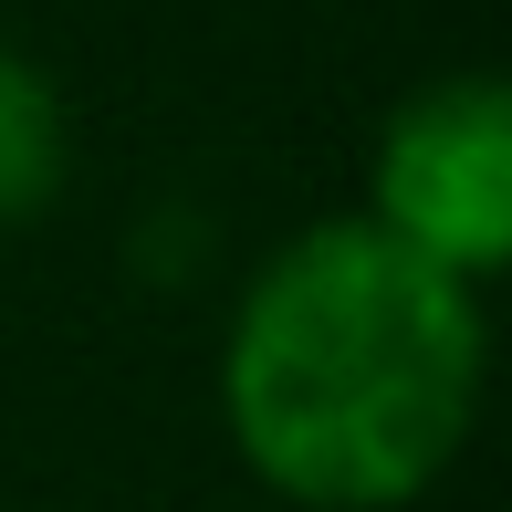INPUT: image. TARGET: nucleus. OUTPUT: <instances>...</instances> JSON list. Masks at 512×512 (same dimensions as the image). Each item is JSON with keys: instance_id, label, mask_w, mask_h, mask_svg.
Returning <instances> with one entry per match:
<instances>
[{"instance_id": "nucleus-1", "label": "nucleus", "mask_w": 512, "mask_h": 512, "mask_svg": "<svg viewBox=\"0 0 512 512\" xmlns=\"http://www.w3.org/2000/svg\"><path fill=\"white\" fill-rule=\"evenodd\" d=\"M481 345V283L418 262L377 220H314L230 314V450L304 512H398L471 439Z\"/></svg>"}, {"instance_id": "nucleus-3", "label": "nucleus", "mask_w": 512, "mask_h": 512, "mask_svg": "<svg viewBox=\"0 0 512 512\" xmlns=\"http://www.w3.org/2000/svg\"><path fill=\"white\" fill-rule=\"evenodd\" d=\"M63 157H74V126H63V95L32 53L0 42V230L42 220L63 189Z\"/></svg>"}, {"instance_id": "nucleus-2", "label": "nucleus", "mask_w": 512, "mask_h": 512, "mask_svg": "<svg viewBox=\"0 0 512 512\" xmlns=\"http://www.w3.org/2000/svg\"><path fill=\"white\" fill-rule=\"evenodd\" d=\"M366 220L418 262L492 283L512 262V95L502 74H439L377 136V209Z\"/></svg>"}]
</instances>
